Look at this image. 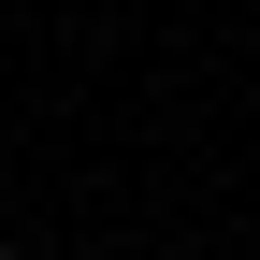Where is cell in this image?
Segmentation results:
<instances>
[{"label":"cell","mask_w":260,"mask_h":260,"mask_svg":"<svg viewBox=\"0 0 260 260\" xmlns=\"http://www.w3.org/2000/svg\"><path fill=\"white\" fill-rule=\"evenodd\" d=\"M0 260H15V246H0Z\"/></svg>","instance_id":"obj_2"},{"label":"cell","mask_w":260,"mask_h":260,"mask_svg":"<svg viewBox=\"0 0 260 260\" xmlns=\"http://www.w3.org/2000/svg\"><path fill=\"white\" fill-rule=\"evenodd\" d=\"M102 260H130V246H102Z\"/></svg>","instance_id":"obj_1"}]
</instances>
